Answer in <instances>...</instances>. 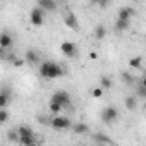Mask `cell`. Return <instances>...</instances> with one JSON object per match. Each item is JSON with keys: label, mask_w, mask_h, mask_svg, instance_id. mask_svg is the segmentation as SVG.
<instances>
[{"label": "cell", "mask_w": 146, "mask_h": 146, "mask_svg": "<svg viewBox=\"0 0 146 146\" xmlns=\"http://www.w3.org/2000/svg\"><path fill=\"white\" fill-rule=\"evenodd\" d=\"M24 62L29 64V65H33V67L40 65V55H38V52L36 50H28L26 55H24Z\"/></svg>", "instance_id": "cell-11"}, {"label": "cell", "mask_w": 146, "mask_h": 146, "mask_svg": "<svg viewBox=\"0 0 146 146\" xmlns=\"http://www.w3.org/2000/svg\"><path fill=\"white\" fill-rule=\"evenodd\" d=\"M38 120H40L43 125H50V117H43V115H40V117H38Z\"/></svg>", "instance_id": "cell-27"}, {"label": "cell", "mask_w": 146, "mask_h": 146, "mask_svg": "<svg viewBox=\"0 0 146 146\" xmlns=\"http://www.w3.org/2000/svg\"><path fill=\"white\" fill-rule=\"evenodd\" d=\"M12 64H14V67H21V65L24 64V60H23V58H16Z\"/></svg>", "instance_id": "cell-28"}, {"label": "cell", "mask_w": 146, "mask_h": 146, "mask_svg": "<svg viewBox=\"0 0 146 146\" xmlns=\"http://www.w3.org/2000/svg\"><path fill=\"white\" fill-rule=\"evenodd\" d=\"M38 72H40V76L45 78V79H57V78H62L65 74L64 67L58 65L57 62H52V60L41 62L38 65Z\"/></svg>", "instance_id": "cell-1"}, {"label": "cell", "mask_w": 146, "mask_h": 146, "mask_svg": "<svg viewBox=\"0 0 146 146\" xmlns=\"http://www.w3.org/2000/svg\"><path fill=\"white\" fill-rule=\"evenodd\" d=\"M16 131H17V136H19V143H21L23 146H35L36 137H35V132H33L31 127L21 125V127H17Z\"/></svg>", "instance_id": "cell-2"}, {"label": "cell", "mask_w": 146, "mask_h": 146, "mask_svg": "<svg viewBox=\"0 0 146 146\" xmlns=\"http://www.w3.org/2000/svg\"><path fill=\"white\" fill-rule=\"evenodd\" d=\"M12 45H14V38H12L11 33H7V31L0 33V48L7 52V50L12 48Z\"/></svg>", "instance_id": "cell-10"}, {"label": "cell", "mask_w": 146, "mask_h": 146, "mask_svg": "<svg viewBox=\"0 0 146 146\" xmlns=\"http://www.w3.org/2000/svg\"><path fill=\"white\" fill-rule=\"evenodd\" d=\"M72 131H74L76 134H86L90 129H88V125L84 124V122H78V124H72V127H70Z\"/></svg>", "instance_id": "cell-14"}, {"label": "cell", "mask_w": 146, "mask_h": 146, "mask_svg": "<svg viewBox=\"0 0 146 146\" xmlns=\"http://www.w3.org/2000/svg\"><path fill=\"white\" fill-rule=\"evenodd\" d=\"M50 100L55 102V103H58V105H62V108H65V107H69V103H70V95H69L67 91H64V90H58V91H55V93L52 95Z\"/></svg>", "instance_id": "cell-4"}, {"label": "cell", "mask_w": 146, "mask_h": 146, "mask_svg": "<svg viewBox=\"0 0 146 146\" xmlns=\"http://www.w3.org/2000/svg\"><path fill=\"white\" fill-rule=\"evenodd\" d=\"M50 127L57 129V131H67L72 127V122L69 117H64V115H53L50 117Z\"/></svg>", "instance_id": "cell-3"}, {"label": "cell", "mask_w": 146, "mask_h": 146, "mask_svg": "<svg viewBox=\"0 0 146 146\" xmlns=\"http://www.w3.org/2000/svg\"><path fill=\"white\" fill-rule=\"evenodd\" d=\"M60 50H62V53H64L65 57H70V58L78 57V53H79V48L76 46L74 41H62Z\"/></svg>", "instance_id": "cell-6"}, {"label": "cell", "mask_w": 146, "mask_h": 146, "mask_svg": "<svg viewBox=\"0 0 146 146\" xmlns=\"http://www.w3.org/2000/svg\"><path fill=\"white\" fill-rule=\"evenodd\" d=\"M136 98H144L146 96V83L141 79L139 83H137V95H134Z\"/></svg>", "instance_id": "cell-20"}, {"label": "cell", "mask_w": 146, "mask_h": 146, "mask_svg": "<svg viewBox=\"0 0 146 146\" xmlns=\"http://www.w3.org/2000/svg\"><path fill=\"white\" fill-rule=\"evenodd\" d=\"M95 139H96V143L98 144H107V146H110V137L108 136H105V134H95Z\"/></svg>", "instance_id": "cell-21"}, {"label": "cell", "mask_w": 146, "mask_h": 146, "mask_svg": "<svg viewBox=\"0 0 146 146\" xmlns=\"http://www.w3.org/2000/svg\"><path fill=\"white\" fill-rule=\"evenodd\" d=\"M119 119V110L115 107H105L102 112V120L105 124H113Z\"/></svg>", "instance_id": "cell-5"}, {"label": "cell", "mask_w": 146, "mask_h": 146, "mask_svg": "<svg viewBox=\"0 0 146 146\" xmlns=\"http://www.w3.org/2000/svg\"><path fill=\"white\" fill-rule=\"evenodd\" d=\"M96 146H107V144H96Z\"/></svg>", "instance_id": "cell-31"}, {"label": "cell", "mask_w": 146, "mask_h": 146, "mask_svg": "<svg viewBox=\"0 0 146 146\" xmlns=\"http://www.w3.org/2000/svg\"><path fill=\"white\" fill-rule=\"evenodd\" d=\"M64 24L67 28H70L72 31H79V21H78V17L72 14V12L64 14Z\"/></svg>", "instance_id": "cell-9"}, {"label": "cell", "mask_w": 146, "mask_h": 146, "mask_svg": "<svg viewBox=\"0 0 146 146\" xmlns=\"http://www.w3.org/2000/svg\"><path fill=\"white\" fill-rule=\"evenodd\" d=\"M129 24L131 23H127V21H115V31H125L127 28H129Z\"/></svg>", "instance_id": "cell-23"}, {"label": "cell", "mask_w": 146, "mask_h": 146, "mask_svg": "<svg viewBox=\"0 0 146 146\" xmlns=\"http://www.w3.org/2000/svg\"><path fill=\"white\" fill-rule=\"evenodd\" d=\"M29 23L33 24V26H41L43 23H45V14L38 9V7H33L31 9V12H29Z\"/></svg>", "instance_id": "cell-7"}, {"label": "cell", "mask_w": 146, "mask_h": 146, "mask_svg": "<svg viewBox=\"0 0 146 146\" xmlns=\"http://www.w3.org/2000/svg\"><path fill=\"white\" fill-rule=\"evenodd\" d=\"M95 36H96V40H103V38L107 36V28H105L103 24H98V26L95 28Z\"/></svg>", "instance_id": "cell-18"}, {"label": "cell", "mask_w": 146, "mask_h": 146, "mask_svg": "<svg viewBox=\"0 0 146 146\" xmlns=\"http://www.w3.org/2000/svg\"><path fill=\"white\" fill-rule=\"evenodd\" d=\"M48 110H50L52 115H60V112H62L64 108H62V105H58V103H55V102L50 100V103H48Z\"/></svg>", "instance_id": "cell-17"}, {"label": "cell", "mask_w": 146, "mask_h": 146, "mask_svg": "<svg viewBox=\"0 0 146 146\" xmlns=\"http://www.w3.org/2000/svg\"><path fill=\"white\" fill-rule=\"evenodd\" d=\"M100 88L105 91V90H110L112 88V79L108 78V76H102L100 78Z\"/></svg>", "instance_id": "cell-19"}, {"label": "cell", "mask_w": 146, "mask_h": 146, "mask_svg": "<svg viewBox=\"0 0 146 146\" xmlns=\"http://www.w3.org/2000/svg\"><path fill=\"white\" fill-rule=\"evenodd\" d=\"M96 57H98V55H96V53H95V52H91V53H90V58H93V60H95V58H96Z\"/></svg>", "instance_id": "cell-30"}, {"label": "cell", "mask_w": 146, "mask_h": 146, "mask_svg": "<svg viewBox=\"0 0 146 146\" xmlns=\"http://www.w3.org/2000/svg\"><path fill=\"white\" fill-rule=\"evenodd\" d=\"M7 139L11 143H19V136H17V131H9L7 132Z\"/></svg>", "instance_id": "cell-24"}, {"label": "cell", "mask_w": 146, "mask_h": 146, "mask_svg": "<svg viewBox=\"0 0 146 146\" xmlns=\"http://www.w3.org/2000/svg\"><path fill=\"white\" fill-rule=\"evenodd\" d=\"M132 16H134V9H132V7H122V9L119 11L117 19H119V21H127V23H131Z\"/></svg>", "instance_id": "cell-12"}, {"label": "cell", "mask_w": 146, "mask_h": 146, "mask_svg": "<svg viewBox=\"0 0 146 146\" xmlns=\"http://www.w3.org/2000/svg\"><path fill=\"white\" fill-rule=\"evenodd\" d=\"M9 103H11L9 93H7V91H0V110H2V108H7Z\"/></svg>", "instance_id": "cell-16"}, {"label": "cell", "mask_w": 146, "mask_h": 146, "mask_svg": "<svg viewBox=\"0 0 146 146\" xmlns=\"http://www.w3.org/2000/svg\"><path fill=\"white\" fill-rule=\"evenodd\" d=\"M103 93H105V91H103V90H102L100 86H98V88H93V90H91V96H93V98H96V100H98V98H102V96H103Z\"/></svg>", "instance_id": "cell-25"}, {"label": "cell", "mask_w": 146, "mask_h": 146, "mask_svg": "<svg viewBox=\"0 0 146 146\" xmlns=\"http://www.w3.org/2000/svg\"><path fill=\"white\" fill-rule=\"evenodd\" d=\"M124 105H125V108H127V110H131V112H134V110L137 108V98H136L134 95H131V96H127V98H125V102H124Z\"/></svg>", "instance_id": "cell-13"}, {"label": "cell", "mask_w": 146, "mask_h": 146, "mask_svg": "<svg viewBox=\"0 0 146 146\" xmlns=\"http://www.w3.org/2000/svg\"><path fill=\"white\" fill-rule=\"evenodd\" d=\"M129 65H131V69H136V70H143V58L137 55V57H132L131 60H129Z\"/></svg>", "instance_id": "cell-15"}, {"label": "cell", "mask_w": 146, "mask_h": 146, "mask_svg": "<svg viewBox=\"0 0 146 146\" xmlns=\"http://www.w3.org/2000/svg\"><path fill=\"white\" fill-rule=\"evenodd\" d=\"M5 55H7V53H5V50H2V48H0V60H2V58H5Z\"/></svg>", "instance_id": "cell-29"}, {"label": "cell", "mask_w": 146, "mask_h": 146, "mask_svg": "<svg viewBox=\"0 0 146 146\" xmlns=\"http://www.w3.org/2000/svg\"><path fill=\"white\" fill-rule=\"evenodd\" d=\"M7 120H9V110L2 108L0 110V124H5Z\"/></svg>", "instance_id": "cell-26"}, {"label": "cell", "mask_w": 146, "mask_h": 146, "mask_svg": "<svg viewBox=\"0 0 146 146\" xmlns=\"http://www.w3.org/2000/svg\"><path fill=\"white\" fill-rule=\"evenodd\" d=\"M122 81L127 84V86H131V84H134V81H136V78L131 74V72H122Z\"/></svg>", "instance_id": "cell-22"}, {"label": "cell", "mask_w": 146, "mask_h": 146, "mask_svg": "<svg viewBox=\"0 0 146 146\" xmlns=\"http://www.w3.org/2000/svg\"><path fill=\"white\" fill-rule=\"evenodd\" d=\"M36 7H38L43 14H50V12H55V11L58 9V5H57L55 0H40Z\"/></svg>", "instance_id": "cell-8"}]
</instances>
